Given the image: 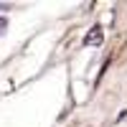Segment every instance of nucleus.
Segmentation results:
<instances>
[{
  "instance_id": "1",
  "label": "nucleus",
  "mask_w": 127,
  "mask_h": 127,
  "mask_svg": "<svg viewBox=\"0 0 127 127\" xmlns=\"http://www.w3.org/2000/svg\"><path fill=\"white\" fill-rule=\"evenodd\" d=\"M3 26H5V20H3V18H0V33H3Z\"/></svg>"
}]
</instances>
